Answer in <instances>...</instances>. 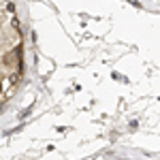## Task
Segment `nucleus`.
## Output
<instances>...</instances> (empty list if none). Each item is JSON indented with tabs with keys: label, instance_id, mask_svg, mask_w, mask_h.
<instances>
[{
	"label": "nucleus",
	"instance_id": "f257e3e1",
	"mask_svg": "<svg viewBox=\"0 0 160 160\" xmlns=\"http://www.w3.org/2000/svg\"><path fill=\"white\" fill-rule=\"evenodd\" d=\"M0 92H2V81H0Z\"/></svg>",
	"mask_w": 160,
	"mask_h": 160
}]
</instances>
